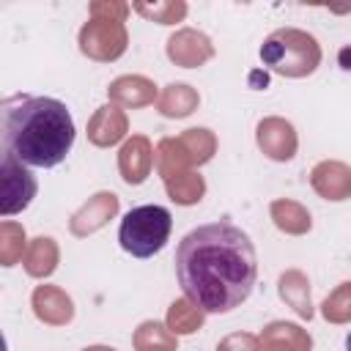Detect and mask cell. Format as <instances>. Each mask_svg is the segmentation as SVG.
Here are the masks:
<instances>
[{
  "instance_id": "8fae6325",
  "label": "cell",
  "mask_w": 351,
  "mask_h": 351,
  "mask_svg": "<svg viewBox=\"0 0 351 351\" xmlns=\"http://www.w3.org/2000/svg\"><path fill=\"white\" fill-rule=\"evenodd\" d=\"M310 186L324 200H348L351 197V167L337 159H324L313 167Z\"/></svg>"
},
{
  "instance_id": "e0dca14e",
  "label": "cell",
  "mask_w": 351,
  "mask_h": 351,
  "mask_svg": "<svg viewBox=\"0 0 351 351\" xmlns=\"http://www.w3.org/2000/svg\"><path fill=\"white\" fill-rule=\"evenodd\" d=\"M58 258H60V250H58L55 239L38 236V239H33V241L27 244L25 258H22V266H25V271H27L30 277L44 280V277H49V274L58 269Z\"/></svg>"
},
{
  "instance_id": "7c38bea8",
  "label": "cell",
  "mask_w": 351,
  "mask_h": 351,
  "mask_svg": "<svg viewBox=\"0 0 351 351\" xmlns=\"http://www.w3.org/2000/svg\"><path fill=\"white\" fill-rule=\"evenodd\" d=\"M30 304H33L36 318L49 326H66L74 318V302L58 285H36Z\"/></svg>"
},
{
  "instance_id": "2e32d148",
  "label": "cell",
  "mask_w": 351,
  "mask_h": 351,
  "mask_svg": "<svg viewBox=\"0 0 351 351\" xmlns=\"http://www.w3.org/2000/svg\"><path fill=\"white\" fill-rule=\"evenodd\" d=\"M197 104H200V96L186 82H170V85H165V90L156 99V110L165 118H186V115H192L197 110Z\"/></svg>"
},
{
  "instance_id": "6da1fadb",
  "label": "cell",
  "mask_w": 351,
  "mask_h": 351,
  "mask_svg": "<svg viewBox=\"0 0 351 351\" xmlns=\"http://www.w3.org/2000/svg\"><path fill=\"white\" fill-rule=\"evenodd\" d=\"M176 277L186 299L206 313H230L250 299L258 258L250 236L233 222L189 230L176 247Z\"/></svg>"
},
{
  "instance_id": "5b68a950",
  "label": "cell",
  "mask_w": 351,
  "mask_h": 351,
  "mask_svg": "<svg viewBox=\"0 0 351 351\" xmlns=\"http://www.w3.org/2000/svg\"><path fill=\"white\" fill-rule=\"evenodd\" d=\"M80 52L88 55L90 60L99 63H112L126 52L129 44V33L126 25L118 19H101V16H90L82 27H80Z\"/></svg>"
},
{
  "instance_id": "9c48e42d",
  "label": "cell",
  "mask_w": 351,
  "mask_h": 351,
  "mask_svg": "<svg viewBox=\"0 0 351 351\" xmlns=\"http://www.w3.org/2000/svg\"><path fill=\"white\" fill-rule=\"evenodd\" d=\"M118 214V195L115 192H96L93 197H88V203H82L71 219H69V230L71 236H90L99 228H104L112 217Z\"/></svg>"
},
{
  "instance_id": "f1b7e54d",
  "label": "cell",
  "mask_w": 351,
  "mask_h": 351,
  "mask_svg": "<svg viewBox=\"0 0 351 351\" xmlns=\"http://www.w3.org/2000/svg\"><path fill=\"white\" fill-rule=\"evenodd\" d=\"M217 351H261V337L250 332H233L225 340H219Z\"/></svg>"
},
{
  "instance_id": "8992f818",
  "label": "cell",
  "mask_w": 351,
  "mask_h": 351,
  "mask_svg": "<svg viewBox=\"0 0 351 351\" xmlns=\"http://www.w3.org/2000/svg\"><path fill=\"white\" fill-rule=\"evenodd\" d=\"M36 176L27 170L25 162H19L11 151H3V162H0V214L11 217L19 214L22 208L30 206V200L36 197Z\"/></svg>"
},
{
  "instance_id": "603a6c76",
  "label": "cell",
  "mask_w": 351,
  "mask_h": 351,
  "mask_svg": "<svg viewBox=\"0 0 351 351\" xmlns=\"http://www.w3.org/2000/svg\"><path fill=\"white\" fill-rule=\"evenodd\" d=\"M27 239H25V228L19 222H0V263L3 266H14L25 258V250H27Z\"/></svg>"
},
{
  "instance_id": "7402d4cb",
  "label": "cell",
  "mask_w": 351,
  "mask_h": 351,
  "mask_svg": "<svg viewBox=\"0 0 351 351\" xmlns=\"http://www.w3.org/2000/svg\"><path fill=\"white\" fill-rule=\"evenodd\" d=\"M165 189H167V197L178 206H195L200 203V197L206 195V181L197 170H186V173H178L173 178L165 181Z\"/></svg>"
},
{
  "instance_id": "5bb4252c",
  "label": "cell",
  "mask_w": 351,
  "mask_h": 351,
  "mask_svg": "<svg viewBox=\"0 0 351 351\" xmlns=\"http://www.w3.org/2000/svg\"><path fill=\"white\" fill-rule=\"evenodd\" d=\"M129 132V118L118 104H104L99 107L90 121H88V140L99 148H110L121 143Z\"/></svg>"
},
{
  "instance_id": "d6a6232c",
  "label": "cell",
  "mask_w": 351,
  "mask_h": 351,
  "mask_svg": "<svg viewBox=\"0 0 351 351\" xmlns=\"http://www.w3.org/2000/svg\"><path fill=\"white\" fill-rule=\"evenodd\" d=\"M346 351H351V332L346 335Z\"/></svg>"
},
{
  "instance_id": "4fadbf2b",
  "label": "cell",
  "mask_w": 351,
  "mask_h": 351,
  "mask_svg": "<svg viewBox=\"0 0 351 351\" xmlns=\"http://www.w3.org/2000/svg\"><path fill=\"white\" fill-rule=\"evenodd\" d=\"M107 96H110V104L137 110V107L154 104V101L159 99V90H156V85H154L148 77H143V74H123V77H118V80L110 82Z\"/></svg>"
},
{
  "instance_id": "f546056e",
  "label": "cell",
  "mask_w": 351,
  "mask_h": 351,
  "mask_svg": "<svg viewBox=\"0 0 351 351\" xmlns=\"http://www.w3.org/2000/svg\"><path fill=\"white\" fill-rule=\"evenodd\" d=\"M258 337H261V351H299L293 343H288L285 337H280V335H274L269 329H263Z\"/></svg>"
},
{
  "instance_id": "3957f363",
  "label": "cell",
  "mask_w": 351,
  "mask_h": 351,
  "mask_svg": "<svg viewBox=\"0 0 351 351\" xmlns=\"http://www.w3.org/2000/svg\"><path fill=\"white\" fill-rule=\"evenodd\" d=\"M261 60L269 71L302 80L310 77L321 63V47L313 33L299 27H280L266 36L261 47Z\"/></svg>"
},
{
  "instance_id": "44dd1931",
  "label": "cell",
  "mask_w": 351,
  "mask_h": 351,
  "mask_svg": "<svg viewBox=\"0 0 351 351\" xmlns=\"http://www.w3.org/2000/svg\"><path fill=\"white\" fill-rule=\"evenodd\" d=\"M206 310H200L192 299H176L170 307H167V326L173 335H195L203 324H206Z\"/></svg>"
},
{
  "instance_id": "52a82bcc",
  "label": "cell",
  "mask_w": 351,
  "mask_h": 351,
  "mask_svg": "<svg viewBox=\"0 0 351 351\" xmlns=\"http://www.w3.org/2000/svg\"><path fill=\"white\" fill-rule=\"evenodd\" d=\"M255 140H258V148L274 159V162H288L293 159L296 154V145H299V137H296V129L291 121L280 118V115H269L263 121H258L255 126Z\"/></svg>"
},
{
  "instance_id": "4316f807",
  "label": "cell",
  "mask_w": 351,
  "mask_h": 351,
  "mask_svg": "<svg viewBox=\"0 0 351 351\" xmlns=\"http://www.w3.org/2000/svg\"><path fill=\"white\" fill-rule=\"evenodd\" d=\"M263 329H269V332H274V335L285 337V340H288V343H293L299 351H310V348H313L310 335H307L302 326H296V324H288V321H271V324H269V326H263Z\"/></svg>"
},
{
  "instance_id": "ac0fdd59",
  "label": "cell",
  "mask_w": 351,
  "mask_h": 351,
  "mask_svg": "<svg viewBox=\"0 0 351 351\" xmlns=\"http://www.w3.org/2000/svg\"><path fill=\"white\" fill-rule=\"evenodd\" d=\"M269 214H271L274 225H277L282 233H288V236H304V233L313 228L310 211H307L302 203L291 200V197H280V200H271V206H269Z\"/></svg>"
},
{
  "instance_id": "484cf974",
  "label": "cell",
  "mask_w": 351,
  "mask_h": 351,
  "mask_svg": "<svg viewBox=\"0 0 351 351\" xmlns=\"http://www.w3.org/2000/svg\"><path fill=\"white\" fill-rule=\"evenodd\" d=\"M321 313L329 324H348L351 321V282H340L321 304Z\"/></svg>"
},
{
  "instance_id": "30bf717a",
  "label": "cell",
  "mask_w": 351,
  "mask_h": 351,
  "mask_svg": "<svg viewBox=\"0 0 351 351\" xmlns=\"http://www.w3.org/2000/svg\"><path fill=\"white\" fill-rule=\"evenodd\" d=\"M118 170L121 178L132 186L143 184L154 170V145L145 134H132L118 151Z\"/></svg>"
},
{
  "instance_id": "4dcf8cb0",
  "label": "cell",
  "mask_w": 351,
  "mask_h": 351,
  "mask_svg": "<svg viewBox=\"0 0 351 351\" xmlns=\"http://www.w3.org/2000/svg\"><path fill=\"white\" fill-rule=\"evenodd\" d=\"M340 66H343V69H351V47L340 49Z\"/></svg>"
},
{
  "instance_id": "cb8c5ba5",
  "label": "cell",
  "mask_w": 351,
  "mask_h": 351,
  "mask_svg": "<svg viewBox=\"0 0 351 351\" xmlns=\"http://www.w3.org/2000/svg\"><path fill=\"white\" fill-rule=\"evenodd\" d=\"M178 140H181V145H184L192 167L206 165L214 156V151H217V137L208 129H186V132L178 134Z\"/></svg>"
},
{
  "instance_id": "7a4b0ae2",
  "label": "cell",
  "mask_w": 351,
  "mask_h": 351,
  "mask_svg": "<svg viewBox=\"0 0 351 351\" xmlns=\"http://www.w3.org/2000/svg\"><path fill=\"white\" fill-rule=\"evenodd\" d=\"M5 151L30 167H55L74 145L69 107L49 96H8L0 107Z\"/></svg>"
},
{
  "instance_id": "ba28073f",
  "label": "cell",
  "mask_w": 351,
  "mask_h": 351,
  "mask_svg": "<svg viewBox=\"0 0 351 351\" xmlns=\"http://www.w3.org/2000/svg\"><path fill=\"white\" fill-rule=\"evenodd\" d=\"M167 58L181 69H197L214 58V44L203 30L181 27L167 38Z\"/></svg>"
},
{
  "instance_id": "277c9868",
  "label": "cell",
  "mask_w": 351,
  "mask_h": 351,
  "mask_svg": "<svg viewBox=\"0 0 351 351\" xmlns=\"http://www.w3.org/2000/svg\"><path fill=\"white\" fill-rule=\"evenodd\" d=\"M173 230V217L165 206H137L132 208L118 228L121 247L134 258H151L165 250Z\"/></svg>"
},
{
  "instance_id": "83f0119b",
  "label": "cell",
  "mask_w": 351,
  "mask_h": 351,
  "mask_svg": "<svg viewBox=\"0 0 351 351\" xmlns=\"http://www.w3.org/2000/svg\"><path fill=\"white\" fill-rule=\"evenodd\" d=\"M129 11H132V5H129V3H118V0H96V3L88 5V14H90V16L118 19V22H123Z\"/></svg>"
},
{
  "instance_id": "1f68e13d",
  "label": "cell",
  "mask_w": 351,
  "mask_h": 351,
  "mask_svg": "<svg viewBox=\"0 0 351 351\" xmlns=\"http://www.w3.org/2000/svg\"><path fill=\"white\" fill-rule=\"evenodd\" d=\"M82 351H115V348H110V346H88Z\"/></svg>"
},
{
  "instance_id": "ffe728a7",
  "label": "cell",
  "mask_w": 351,
  "mask_h": 351,
  "mask_svg": "<svg viewBox=\"0 0 351 351\" xmlns=\"http://www.w3.org/2000/svg\"><path fill=\"white\" fill-rule=\"evenodd\" d=\"M132 346L134 351H176L178 335L162 321H143L132 335Z\"/></svg>"
},
{
  "instance_id": "9a60e30c",
  "label": "cell",
  "mask_w": 351,
  "mask_h": 351,
  "mask_svg": "<svg viewBox=\"0 0 351 351\" xmlns=\"http://www.w3.org/2000/svg\"><path fill=\"white\" fill-rule=\"evenodd\" d=\"M277 291H280V299L304 321L313 318V299H310V280L304 271L299 269H288L280 274L277 280Z\"/></svg>"
},
{
  "instance_id": "d4e9b609",
  "label": "cell",
  "mask_w": 351,
  "mask_h": 351,
  "mask_svg": "<svg viewBox=\"0 0 351 351\" xmlns=\"http://www.w3.org/2000/svg\"><path fill=\"white\" fill-rule=\"evenodd\" d=\"M132 8L140 16H145L151 22H159V25H176V22H181L186 16V3L184 0H162V3H154V5L132 3Z\"/></svg>"
},
{
  "instance_id": "d6986e66",
  "label": "cell",
  "mask_w": 351,
  "mask_h": 351,
  "mask_svg": "<svg viewBox=\"0 0 351 351\" xmlns=\"http://www.w3.org/2000/svg\"><path fill=\"white\" fill-rule=\"evenodd\" d=\"M154 167H156V173H159L165 181L173 178V176H178V173L192 170V162H189V156H186V151H184L178 134L159 140V145L154 148Z\"/></svg>"
}]
</instances>
